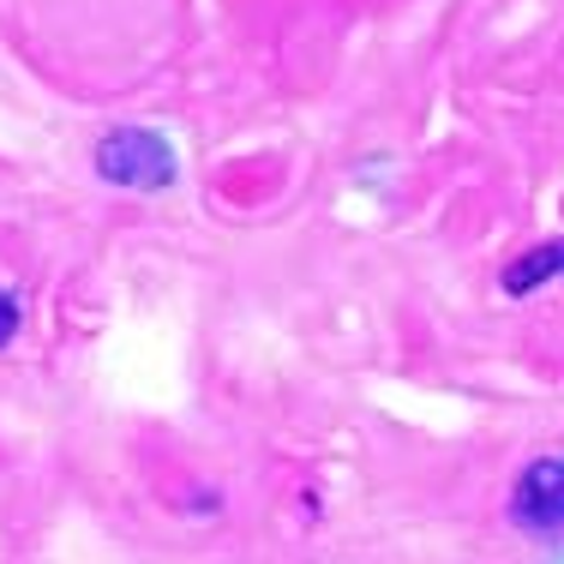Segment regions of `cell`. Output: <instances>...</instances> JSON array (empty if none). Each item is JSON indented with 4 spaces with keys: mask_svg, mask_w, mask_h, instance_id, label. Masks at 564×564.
Instances as JSON below:
<instances>
[{
    "mask_svg": "<svg viewBox=\"0 0 564 564\" xmlns=\"http://www.w3.org/2000/svg\"><path fill=\"white\" fill-rule=\"evenodd\" d=\"M19 325H24V301L12 289H0V348L19 337Z\"/></svg>",
    "mask_w": 564,
    "mask_h": 564,
    "instance_id": "4",
    "label": "cell"
},
{
    "mask_svg": "<svg viewBox=\"0 0 564 564\" xmlns=\"http://www.w3.org/2000/svg\"><path fill=\"white\" fill-rule=\"evenodd\" d=\"M97 174L109 186H127V193H169L181 181V156L151 127H115L97 144Z\"/></svg>",
    "mask_w": 564,
    "mask_h": 564,
    "instance_id": "1",
    "label": "cell"
},
{
    "mask_svg": "<svg viewBox=\"0 0 564 564\" xmlns=\"http://www.w3.org/2000/svg\"><path fill=\"white\" fill-rule=\"evenodd\" d=\"M510 522L541 546L564 541V463L553 451L534 456V463L517 475V487H510Z\"/></svg>",
    "mask_w": 564,
    "mask_h": 564,
    "instance_id": "2",
    "label": "cell"
},
{
    "mask_svg": "<svg viewBox=\"0 0 564 564\" xmlns=\"http://www.w3.org/2000/svg\"><path fill=\"white\" fill-rule=\"evenodd\" d=\"M558 276V240H546V247H534V252H522V264H510L505 271V294H534L541 282H553Z\"/></svg>",
    "mask_w": 564,
    "mask_h": 564,
    "instance_id": "3",
    "label": "cell"
}]
</instances>
